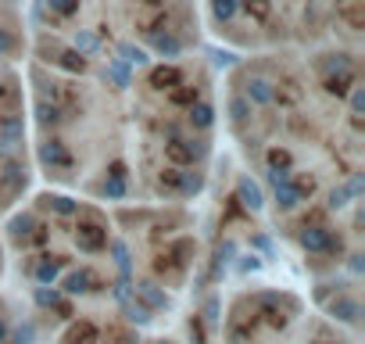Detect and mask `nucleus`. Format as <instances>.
<instances>
[{
    "mask_svg": "<svg viewBox=\"0 0 365 344\" xmlns=\"http://www.w3.org/2000/svg\"><path fill=\"white\" fill-rule=\"evenodd\" d=\"M247 93H251L255 101H262V104H269V101H272V90H269V83H265V79H255V83L247 86Z\"/></svg>",
    "mask_w": 365,
    "mask_h": 344,
    "instance_id": "f257e3e1",
    "label": "nucleus"
},
{
    "mask_svg": "<svg viewBox=\"0 0 365 344\" xmlns=\"http://www.w3.org/2000/svg\"><path fill=\"white\" fill-rule=\"evenodd\" d=\"M237 8H240V0H215V15L219 19H233Z\"/></svg>",
    "mask_w": 365,
    "mask_h": 344,
    "instance_id": "f03ea898",
    "label": "nucleus"
},
{
    "mask_svg": "<svg viewBox=\"0 0 365 344\" xmlns=\"http://www.w3.org/2000/svg\"><path fill=\"white\" fill-rule=\"evenodd\" d=\"M240 191H244V198H247V205H251V208H258V205H262V191H258L255 183H247V180H244V183H240Z\"/></svg>",
    "mask_w": 365,
    "mask_h": 344,
    "instance_id": "7ed1b4c3",
    "label": "nucleus"
},
{
    "mask_svg": "<svg viewBox=\"0 0 365 344\" xmlns=\"http://www.w3.org/2000/svg\"><path fill=\"white\" fill-rule=\"evenodd\" d=\"M154 47H158L161 54H179V40H172V36H158Z\"/></svg>",
    "mask_w": 365,
    "mask_h": 344,
    "instance_id": "20e7f679",
    "label": "nucleus"
},
{
    "mask_svg": "<svg viewBox=\"0 0 365 344\" xmlns=\"http://www.w3.org/2000/svg\"><path fill=\"white\" fill-rule=\"evenodd\" d=\"M122 58H125L129 65H147V54H143L140 47H122Z\"/></svg>",
    "mask_w": 365,
    "mask_h": 344,
    "instance_id": "39448f33",
    "label": "nucleus"
},
{
    "mask_svg": "<svg viewBox=\"0 0 365 344\" xmlns=\"http://www.w3.org/2000/svg\"><path fill=\"white\" fill-rule=\"evenodd\" d=\"M76 47H79V51H93V47H97V36H93V33H79V36H76Z\"/></svg>",
    "mask_w": 365,
    "mask_h": 344,
    "instance_id": "423d86ee",
    "label": "nucleus"
},
{
    "mask_svg": "<svg viewBox=\"0 0 365 344\" xmlns=\"http://www.w3.org/2000/svg\"><path fill=\"white\" fill-rule=\"evenodd\" d=\"M47 4H51L54 11H61V15H68V11H76V0H47Z\"/></svg>",
    "mask_w": 365,
    "mask_h": 344,
    "instance_id": "0eeeda50",
    "label": "nucleus"
},
{
    "mask_svg": "<svg viewBox=\"0 0 365 344\" xmlns=\"http://www.w3.org/2000/svg\"><path fill=\"white\" fill-rule=\"evenodd\" d=\"M230 108H233V115H237V118H244V115H247V101H240V97H233V104H230Z\"/></svg>",
    "mask_w": 365,
    "mask_h": 344,
    "instance_id": "6e6552de",
    "label": "nucleus"
},
{
    "mask_svg": "<svg viewBox=\"0 0 365 344\" xmlns=\"http://www.w3.org/2000/svg\"><path fill=\"white\" fill-rule=\"evenodd\" d=\"M194 115H197V122H201V126H208V122H212V108H208V104H201Z\"/></svg>",
    "mask_w": 365,
    "mask_h": 344,
    "instance_id": "1a4fd4ad",
    "label": "nucleus"
},
{
    "mask_svg": "<svg viewBox=\"0 0 365 344\" xmlns=\"http://www.w3.org/2000/svg\"><path fill=\"white\" fill-rule=\"evenodd\" d=\"M8 47H11V40H8V36H0V51H8Z\"/></svg>",
    "mask_w": 365,
    "mask_h": 344,
    "instance_id": "9d476101",
    "label": "nucleus"
}]
</instances>
